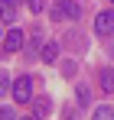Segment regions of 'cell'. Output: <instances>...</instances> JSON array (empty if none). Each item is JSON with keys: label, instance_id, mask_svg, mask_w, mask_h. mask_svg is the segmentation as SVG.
Wrapping results in <instances>:
<instances>
[{"label": "cell", "instance_id": "6da1fadb", "mask_svg": "<svg viewBox=\"0 0 114 120\" xmlns=\"http://www.w3.org/2000/svg\"><path fill=\"white\" fill-rule=\"evenodd\" d=\"M65 16H69V20L75 23V20H81V3H78V0H59V7H52V20H65Z\"/></svg>", "mask_w": 114, "mask_h": 120}, {"label": "cell", "instance_id": "7a4b0ae2", "mask_svg": "<svg viewBox=\"0 0 114 120\" xmlns=\"http://www.w3.org/2000/svg\"><path fill=\"white\" fill-rule=\"evenodd\" d=\"M29 98H33V78L29 75H16V81H13V101L16 104H29Z\"/></svg>", "mask_w": 114, "mask_h": 120}, {"label": "cell", "instance_id": "3957f363", "mask_svg": "<svg viewBox=\"0 0 114 120\" xmlns=\"http://www.w3.org/2000/svg\"><path fill=\"white\" fill-rule=\"evenodd\" d=\"M95 33H98V36H111V33H114V13H108V10L98 13V16H95Z\"/></svg>", "mask_w": 114, "mask_h": 120}, {"label": "cell", "instance_id": "277c9868", "mask_svg": "<svg viewBox=\"0 0 114 120\" xmlns=\"http://www.w3.org/2000/svg\"><path fill=\"white\" fill-rule=\"evenodd\" d=\"M3 49H7V52H20V49H23V33H20V26H10V33L3 36Z\"/></svg>", "mask_w": 114, "mask_h": 120}, {"label": "cell", "instance_id": "5b68a950", "mask_svg": "<svg viewBox=\"0 0 114 120\" xmlns=\"http://www.w3.org/2000/svg\"><path fill=\"white\" fill-rule=\"evenodd\" d=\"M0 20L16 26V0H0Z\"/></svg>", "mask_w": 114, "mask_h": 120}, {"label": "cell", "instance_id": "8992f818", "mask_svg": "<svg viewBox=\"0 0 114 120\" xmlns=\"http://www.w3.org/2000/svg\"><path fill=\"white\" fill-rule=\"evenodd\" d=\"M98 88L104 94H114V68H101L98 71Z\"/></svg>", "mask_w": 114, "mask_h": 120}, {"label": "cell", "instance_id": "52a82bcc", "mask_svg": "<svg viewBox=\"0 0 114 120\" xmlns=\"http://www.w3.org/2000/svg\"><path fill=\"white\" fill-rule=\"evenodd\" d=\"M59 59V45L56 42H46V45H42V62H56Z\"/></svg>", "mask_w": 114, "mask_h": 120}, {"label": "cell", "instance_id": "ba28073f", "mask_svg": "<svg viewBox=\"0 0 114 120\" xmlns=\"http://www.w3.org/2000/svg\"><path fill=\"white\" fill-rule=\"evenodd\" d=\"M91 120H114V107H108V104L95 107V117H91Z\"/></svg>", "mask_w": 114, "mask_h": 120}, {"label": "cell", "instance_id": "9c48e42d", "mask_svg": "<svg viewBox=\"0 0 114 120\" xmlns=\"http://www.w3.org/2000/svg\"><path fill=\"white\" fill-rule=\"evenodd\" d=\"M33 110H36V117H46V114H49V101H46V98H39L36 104H33Z\"/></svg>", "mask_w": 114, "mask_h": 120}, {"label": "cell", "instance_id": "30bf717a", "mask_svg": "<svg viewBox=\"0 0 114 120\" xmlns=\"http://www.w3.org/2000/svg\"><path fill=\"white\" fill-rule=\"evenodd\" d=\"M7 91H13V81H10V75H3V71H0V98H3Z\"/></svg>", "mask_w": 114, "mask_h": 120}, {"label": "cell", "instance_id": "8fae6325", "mask_svg": "<svg viewBox=\"0 0 114 120\" xmlns=\"http://www.w3.org/2000/svg\"><path fill=\"white\" fill-rule=\"evenodd\" d=\"M0 120H16V110H13L10 104H3V107H0Z\"/></svg>", "mask_w": 114, "mask_h": 120}, {"label": "cell", "instance_id": "7c38bea8", "mask_svg": "<svg viewBox=\"0 0 114 120\" xmlns=\"http://www.w3.org/2000/svg\"><path fill=\"white\" fill-rule=\"evenodd\" d=\"M78 101H81V104H88V101H91V94H88V88H85V84L78 88Z\"/></svg>", "mask_w": 114, "mask_h": 120}, {"label": "cell", "instance_id": "4fadbf2b", "mask_svg": "<svg viewBox=\"0 0 114 120\" xmlns=\"http://www.w3.org/2000/svg\"><path fill=\"white\" fill-rule=\"evenodd\" d=\"M29 3V13H42V0H26Z\"/></svg>", "mask_w": 114, "mask_h": 120}, {"label": "cell", "instance_id": "5bb4252c", "mask_svg": "<svg viewBox=\"0 0 114 120\" xmlns=\"http://www.w3.org/2000/svg\"><path fill=\"white\" fill-rule=\"evenodd\" d=\"M20 120H36V117H20Z\"/></svg>", "mask_w": 114, "mask_h": 120}, {"label": "cell", "instance_id": "9a60e30c", "mask_svg": "<svg viewBox=\"0 0 114 120\" xmlns=\"http://www.w3.org/2000/svg\"><path fill=\"white\" fill-rule=\"evenodd\" d=\"M111 3H114V0H111Z\"/></svg>", "mask_w": 114, "mask_h": 120}]
</instances>
